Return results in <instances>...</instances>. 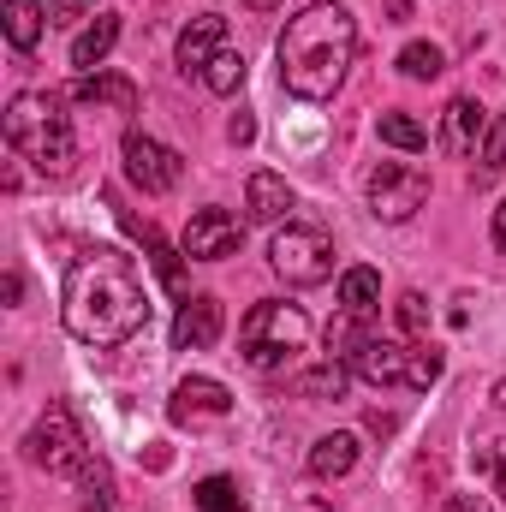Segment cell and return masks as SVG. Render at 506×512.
Masks as SVG:
<instances>
[{"label":"cell","instance_id":"obj_1","mask_svg":"<svg viewBox=\"0 0 506 512\" xmlns=\"http://www.w3.org/2000/svg\"><path fill=\"white\" fill-rule=\"evenodd\" d=\"M60 322L78 346H126L149 322V286L143 268L114 245H84L66 262L60 286Z\"/></svg>","mask_w":506,"mask_h":512},{"label":"cell","instance_id":"obj_2","mask_svg":"<svg viewBox=\"0 0 506 512\" xmlns=\"http://www.w3.org/2000/svg\"><path fill=\"white\" fill-rule=\"evenodd\" d=\"M352 54H358V18L340 0H316L304 12H292L286 30H280V42H274L280 84L298 102H328L346 84Z\"/></svg>","mask_w":506,"mask_h":512},{"label":"cell","instance_id":"obj_3","mask_svg":"<svg viewBox=\"0 0 506 512\" xmlns=\"http://www.w3.org/2000/svg\"><path fill=\"white\" fill-rule=\"evenodd\" d=\"M6 143L36 167V173H66L78 161V131L72 114L60 108V96L48 90H24L6 102Z\"/></svg>","mask_w":506,"mask_h":512},{"label":"cell","instance_id":"obj_4","mask_svg":"<svg viewBox=\"0 0 506 512\" xmlns=\"http://www.w3.org/2000/svg\"><path fill=\"white\" fill-rule=\"evenodd\" d=\"M304 340H310V316L286 298H262L239 322V352L251 370H286L304 352Z\"/></svg>","mask_w":506,"mask_h":512},{"label":"cell","instance_id":"obj_5","mask_svg":"<svg viewBox=\"0 0 506 512\" xmlns=\"http://www.w3.org/2000/svg\"><path fill=\"white\" fill-rule=\"evenodd\" d=\"M441 370H447V358L435 346H405V340H381V334H370L352 352V376L370 387H435Z\"/></svg>","mask_w":506,"mask_h":512},{"label":"cell","instance_id":"obj_6","mask_svg":"<svg viewBox=\"0 0 506 512\" xmlns=\"http://www.w3.org/2000/svg\"><path fill=\"white\" fill-rule=\"evenodd\" d=\"M24 453H30V465H42L48 477H96V465L102 459H90V441H84V429L72 423V411L66 405H48L42 417H36V429L24 435Z\"/></svg>","mask_w":506,"mask_h":512},{"label":"cell","instance_id":"obj_7","mask_svg":"<svg viewBox=\"0 0 506 512\" xmlns=\"http://www.w3.org/2000/svg\"><path fill=\"white\" fill-rule=\"evenodd\" d=\"M268 268L286 286H322V280H334V239L310 221H286L268 245Z\"/></svg>","mask_w":506,"mask_h":512},{"label":"cell","instance_id":"obj_8","mask_svg":"<svg viewBox=\"0 0 506 512\" xmlns=\"http://www.w3.org/2000/svg\"><path fill=\"white\" fill-rule=\"evenodd\" d=\"M429 203V173L417 161H381L370 173V215L376 221H411Z\"/></svg>","mask_w":506,"mask_h":512},{"label":"cell","instance_id":"obj_9","mask_svg":"<svg viewBox=\"0 0 506 512\" xmlns=\"http://www.w3.org/2000/svg\"><path fill=\"white\" fill-rule=\"evenodd\" d=\"M120 155H126V179L143 197H167V191L179 185V173H185V161H179L167 143H155L149 131H137V126L126 131V149H120Z\"/></svg>","mask_w":506,"mask_h":512},{"label":"cell","instance_id":"obj_10","mask_svg":"<svg viewBox=\"0 0 506 512\" xmlns=\"http://www.w3.org/2000/svg\"><path fill=\"white\" fill-rule=\"evenodd\" d=\"M239 245H245V227L227 209H197L185 221V239H179V251L191 256V262H221V256H233Z\"/></svg>","mask_w":506,"mask_h":512},{"label":"cell","instance_id":"obj_11","mask_svg":"<svg viewBox=\"0 0 506 512\" xmlns=\"http://www.w3.org/2000/svg\"><path fill=\"white\" fill-rule=\"evenodd\" d=\"M489 108L477 102V96H453L447 102V114H441V149L453 155V161H471V155H483V143H489Z\"/></svg>","mask_w":506,"mask_h":512},{"label":"cell","instance_id":"obj_12","mask_svg":"<svg viewBox=\"0 0 506 512\" xmlns=\"http://www.w3.org/2000/svg\"><path fill=\"white\" fill-rule=\"evenodd\" d=\"M221 328H227L221 298L197 292V298H185V304H179V316H173V352H209V346L221 340Z\"/></svg>","mask_w":506,"mask_h":512},{"label":"cell","instance_id":"obj_13","mask_svg":"<svg viewBox=\"0 0 506 512\" xmlns=\"http://www.w3.org/2000/svg\"><path fill=\"white\" fill-rule=\"evenodd\" d=\"M227 411H233V393L221 382H209V376H185V382L173 387V399H167L173 423H215Z\"/></svg>","mask_w":506,"mask_h":512},{"label":"cell","instance_id":"obj_14","mask_svg":"<svg viewBox=\"0 0 506 512\" xmlns=\"http://www.w3.org/2000/svg\"><path fill=\"white\" fill-rule=\"evenodd\" d=\"M221 48H227V18H215V12H197V18L179 30V66L197 72V78H203V66H209Z\"/></svg>","mask_w":506,"mask_h":512},{"label":"cell","instance_id":"obj_15","mask_svg":"<svg viewBox=\"0 0 506 512\" xmlns=\"http://www.w3.org/2000/svg\"><path fill=\"white\" fill-rule=\"evenodd\" d=\"M245 209H251V221L262 227H280V221H292V209H298V197H292V185L280 179V173H251V185H245Z\"/></svg>","mask_w":506,"mask_h":512},{"label":"cell","instance_id":"obj_16","mask_svg":"<svg viewBox=\"0 0 506 512\" xmlns=\"http://www.w3.org/2000/svg\"><path fill=\"white\" fill-rule=\"evenodd\" d=\"M72 102H84V108H114V114H137V84L120 78V72H78Z\"/></svg>","mask_w":506,"mask_h":512},{"label":"cell","instance_id":"obj_17","mask_svg":"<svg viewBox=\"0 0 506 512\" xmlns=\"http://www.w3.org/2000/svg\"><path fill=\"white\" fill-rule=\"evenodd\" d=\"M358 435L352 429H334V435H322L316 447H310V477L316 483H340V477H352V465H358Z\"/></svg>","mask_w":506,"mask_h":512},{"label":"cell","instance_id":"obj_18","mask_svg":"<svg viewBox=\"0 0 506 512\" xmlns=\"http://www.w3.org/2000/svg\"><path fill=\"white\" fill-rule=\"evenodd\" d=\"M114 42H120V12H96V24H84L78 42H72V66L78 72H96L114 54Z\"/></svg>","mask_w":506,"mask_h":512},{"label":"cell","instance_id":"obj_19","mask_svg":"<svg viewBox=\"0 0 506 512\" xmlns=\"http://www.w3.org/2000/svg\"><path fill=\"white\" fill-rule=\"evenodd\" d=\"M120 221H126V227L137 233V239H143V245H149V256H155V274H161V286H167L173 298H185V268H179V256H185V251H173V245H167V239H161L155 227H143V221H137V215H126V209H120Z\"/></svg>","mask_w":506,"mask_h":512},{"label":"cell","instance_id":"obj_20","mask_svg":"<svg viewBox=\"0 0 506 512\" xmlns=\"http://www.w3.org/2000/svg\"><path fill=\"white\" fill-rule=\"evenodd\" d=\"M0 18H6V42H12L18 54H30V48L42 42V24H48L42 0H6V6H0Z\"/></svg>","mask_w":506,"mask_h":512},{"label":"cell","instance_id":"obj_21","mask_svg":"<svg viewBox=\"0 0 506 512\" xmlns=\"http://www.w3.org/2000/svg\"><path fill=\"white\" fill-rule=\"evenodd\" d=\"M376 304H381V274L370 262L346 268V274H340V310H346V316H370Z\"/></svg>","mask_w":506,"mask_h":512},{"label":"cell","instance_id":"obj_22","mask_svg":"<svg viewBox=\"0 0 506 512\" xmlns=\"http://www.w3.org/2000/svg\"><path fill=\"white\" fill-rule=\"evenodd\" d=\"M203 90H215V96L245 90V54H239V48H221V54L203 66Z\"/></svg>","mask_w":506,"mask_h":512},{"label":"cell","instance_id":"obj_23","mask_svg":"<svg viewBox=\"0 0 506 512\" xmlns=\"http://www.w3.org/2000/svg\"><path fill=\"white\" fill-rule=\"evenodd\" d=\"M191 501H197V512H245V495H239L233 477H203L191 489Z\"/></svg>","mask_w":506,"mask_h":512},{"label":"cell","instance_id":"obj_24","mask_svg":"<svg viewBox=\"0 0 506 512\" xmlns=\"http://www.w3.org/2000/svg\"><path fill=\"white\" fill-rule=\"evenodd\" d=\"M376 131H381V143H393V149H405V155L429 149V131L417 126L411 114H399V108H393V114H381V120H376Z\"/></svg>","mask_w":506,"mask_h":512},{"label":"cell","instance_id":"obj_25","mask_svg":"<svg viewBox=\"0 0 506 512\" xmlns=\"http://www.w3.org/2000/svg\"><path fill=\"white\" fill-rule=\"evenodd\" d=\"M399 72L417 78V84H423V78H441V72H447V54H441L435 42H405V48H399Z\"/></svg>","mask_w":506,"mask_h":512},{"label":"cell","instance_id":"obj_26","mask_svg":"<svg viewBox=\"0 0 506 512\" xmlns=\"http://www.w3.org/2000/svg\"><path fill=\"white\" fill-rule=\"evenodd\" d=\"M346 382H352V370H346L340 358H328L322 370L298 376V393H304V399H340V393H346Z\"/></svg>","mask_w":506,"mask_h":512},{"label":"cell","instance_id":"obj_27","mask_svg":"<svg viewBox=\"0 0 506 512\" xmlns=\"http://www.w3.org/2000/svg\"><path fill=\"white\" fill-rule=\"evenodd\" d=\"M501 173H506V114H501V126L489 131L483 155H477V185H495Z\"/></svg>","mask_w":506,"mask_h":512},{"label":"cell","instance_id":"obj_28","mask_svg":"<svg viewBox=\"0 0 506 512\" xmlns=\"http://www.w3.org/2000/svg\"><path fill=\"white\" fill-rule=\"evenodd\" d=\"M399 328H405L411 340L429 334V304H423V292H399Z\"/></svg>","mask_w":506,"mask_h":512},{"label":"cell","instance_id":"obj_29","mask_svg":"<svg viewBox=\"0 0 506 512\" xmlns=\"http://www.w3.org/2000/svg\"><path fill=\"white\" fill-rule=\"evenodd\" d=\"M477 471H489V477H495V489L506 495V435L489 447V453H477Z\"/></svg>","mask_w":506,"mask_h":512},{"label":"cell","instance_id":"obj_30","mask_svg":"<svg viewBox=\"0 0 506 512\" xmlns=\"http://www.w3.org/2000/svg\"><path fill=\"white\" fill-rule=\"evenodd\" d=\"M96 12V0H48V18L54 24H78V18H90Z\"/></svg>","mask_w":506,"mask_h":512},{"label":"cell","instance_id":"obj_31","mask_svg":"<svg viewBox=\"0 0 506 512\" xmlns=\"http://www.w3.org/2000/svg\"><path fill=\"white\" fill-rule=\"evenodd\" d=\"M441 512H495V507H489L483 495H447V501H441Z\"/></svg>","mask_w":506,"mask_h":512},{"label":"cell","instance_id":"obj_32","mask_svg":"<svg viewBox=\"0 0 506 512\" xmlns=\"http://www.w3.org/2000/svg\"><path fill=\"white\" fill-rule=\"evenodd\" d=\"M227 137H233V143H251V137H256V120H251V114H233Z\"/></svg>","mask_w":506,"mask_h":512},{"label":"cell","instance_id":"obj_33","mask_svg":"<svg viewBox=\"0 0 506 512\" xmlns=\"http://www.w3.org/2000/svg\"><path fill=\"white\" fill-rule=\"evenodd\" d=\"M495 251L506 256V203H501V209H495Z\"/></svg>","mask_w":506,"mask_h":512},{"label":"cell","instance_id":"obj_34","mask_svg":"<svg viewBox=\"0 0 506 512\" xmlns=\"http://www.w3.org/2000/svg\"><path fill=\"white\" fill-rule=\"evenodd\" d=\"M495 405H506V382H501V387H495Z\"/></svg>","mask_w":506,"mask_h":512},{"label":"cell","instance_id":"obj_35","mask_svg":"<svg viewBox=\"0 0 506 512\" xmlns=\"http://www.w3.org/2000/svg\"><path fill=\"white\" fill-rule=\"evenodd\" d=\"M245 6H280V0H245Z\"/></svg>","mask_w":506,"mask_h":512}]
</instances>
